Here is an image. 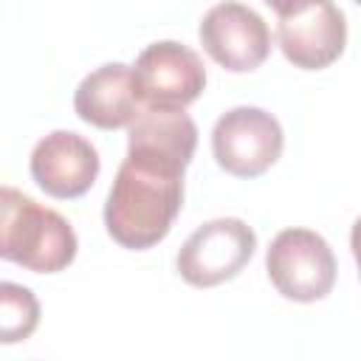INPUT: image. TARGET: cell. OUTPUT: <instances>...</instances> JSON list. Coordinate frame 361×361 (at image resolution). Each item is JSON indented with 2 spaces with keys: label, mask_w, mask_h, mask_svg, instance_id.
Listing matches in <instances>:
<instances>
[{
  "label": "cell",
  "mask_w": 361,
  "mask_h": 361,
  "mask_svg": "<svg viewBox=\"0 0 361 361\" xmlns=\"http://www.w3.org/2000/svg\"><path fill=\"white\" fill-rule=\"evenodd\" d=\"M285 135L279 121L262 107H231L212 130V152L220 169L234 178H257L282 155Z\"/></svg>",
  "instance_id": "5b68a950"
},
{
  "label": "cell",
  "mask_w": 361,
  "mask_h": 361,
  "mask_svg": "<svg viewBox=\"0 0 361 361\" xmlns=\"http://www.w3.org/2000/svg\"><path fill=\"white\" fill-rule=\"evenodd\" d=\"M183 164L127 149L104 203L107 234L133 251L161 243L183 206Z\"/></svg>",
  "instance_id": "6da1fadb"
},
{
  "label": "cell",
  "mask_w": 361,
  "mask_h": 361,
  "mask_svg": "<svg viewBox=\"0 0 361 361\" xmlns=\"http://www.w3.org/2000/svg\"><path fill=\"white\" fill-rule=\"evenodd\" d=\"M73 257L76 234L59 212L14 186H0V259L34 274H56Z\"/></svg>",
  "instance_id": "7a4b0ae2"
},
{
  "label": "cell",
  "mask_w": 361,
  "mask_h": 361,
  "mask_svg": "<svg viewBox=\"0 0 361 361\" xmlns=\"http://www.w3.org/2000/svg\"><path fill=\"white\" fill-rule=\"evenodd\" d=\"M39 324V302L31 288L0 282V344H20L31 338Z\"/></svg>",
  "instance_id": "7c38bea8"
},
{
  "label": "cell",
  "mask_w": 361,
  "mask_h": 361,
  "mask_svg": "<svg viewBox=\"0 0 361 361\" xmlns=\"http://www.w3.org/2000/svg\"><path fill=\"white\" fill-rule=\"evenodd\" d=\"M141 107L144 102L138 96L133 68L124 62H107L90 71L73 93L76 116L99 130L130 127V121L141 113Z\"/></svg>",
  "instance_id": "30bf717a"
},
{
  "label": "cell",
  "mask_w": 361,
  "mask_h": 361,
  "mask_svg": "<svg viewBox=\"0 0 361 361\" xmlns=\"http://www.w3.org/2000/svg\"><path fill=\"white\" fill-rule=\"evenodd\" d=\"M276 42L288 62L302 71L333 65L347 45V23L333 0H307L276 23Z\"/></svg>",
  "instance_id": "ba28073f"
},
{
  "label": "cell",
  "mask_w": 361,
  "mask_h": 361,
  "mask_svg": "<svg viewBox=\"0 0 361 361\" xmlns=\"http://www.w3.org/2000/svg\"><path fill=\"white\" fill-rule=\"evenodd\" d=\"M133 79L144 107H186L206 87V68L200 56L175 39L147 45L135 65Z\"/></svg>",
  "instance_id": "8992f818"
},
{
  "label": "cell",
  "mask_w": 361,
  "mask_h": 361,
  "mask_svg": "<svg viewBox=\"0 0 361 361\" xmlns=\"http://www.w3.org/2000/svg\"><path fill=\"white\" fill-rule=\"evenodd\" d=\"M271 285L293 302L324 299L336 285V257L327 240L310 228L279 231L265 254Z\"/></svg>",
  "instance_id": "3957f363"
},
{
  "label": "cell",
  "mask_w": 361,
  "mask_h": 361,
  "mask_svg": "<svg viewBox=\"0 0 361 361\" xmlns=\"http://www.w3.org/2000/svg\"><path fill=\"white\" fill-rule=\"evenodd\" d=\"M197 34L206 54L231 73L254 71L271 54L268 23L237 0L212 6L200 20Z\"/></svg>",
  "instance_id": "52a82bcc"
},
{
  "label": "cell",
  "mask_w": 361,
  "mask_h": 361,
  "mask_svg": "<svg viewBox=\"0 0 361 361\" xmlns=\"http://www.w3.org/2000/svg\"><path fill=\"white\" fill-rule=\"evenodd\" d=\"M197 147V127L180 107H141L130 121L127 149L149 152L158 158L178 161L189 166Z\"/></svg>",
  "instance_id": "8fae6325"
},
{
  "label": "cell",
  "mask_w": 361,
  "mask_h": 361,
  "mask_svg": "<svg viewBox=\"0 0 361 361\" xmlns=\"http://www.w3.org/2000/svg\"><path fill=\"white\" fill-rule=\"evenodd\" d=\"M31 178L51 197H82L99 178V152L85 135L54 130L31 149Z\"/></svg>",
  "instance_id": "9c48e42d"
},
{
  "label": "cell",
  "mask_w": 361,
  "mask_h": 361,
  "mask_svg": "<svg viewBox=\"0 0 361 361\" xmlns=\"http://www.w3.org/2000/svg\"><path fill=\"white\" fill-rule=\"evenodd\" d=\"M257 234L240 217H217L197 226L178 251V271L192 288H214L234 279L254 257Z\"/></svg>",
  "instance_id": "277c9868"
},
{
  "label": "cell",
  "mask_w": 361,
  "mask_h": 361,
  "mask_svg": "<svg viewBox=\"0 0 361 361\" xmlns=\"http://www.w3.org/2000/svg\"><path fill=\"white\" fill-rule=\"evenodd\" d=\"M265 3H268V6L282 17V14H288V11H293V8H299V6H302V3H307V0H265Z\"/></svg>",
  "instance_id": "4fadbf2b"
}]
</instances>
